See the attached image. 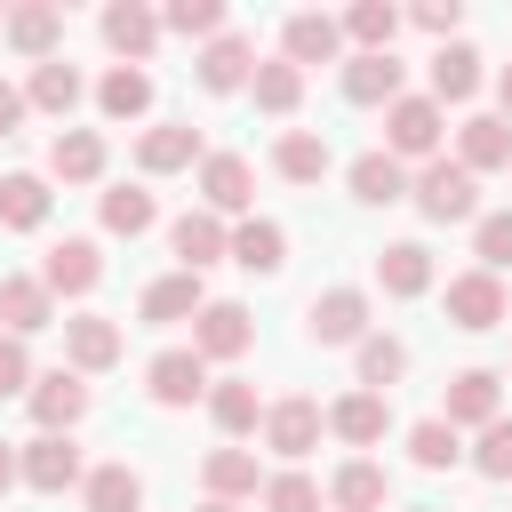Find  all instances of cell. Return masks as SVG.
Instances as JSON below:
<instances>
[{"label":"cell","instance_id":"obj_52","mask_svg":"<svg viewBox=\"0 0 512 512\" xmlns=\"http://www.w3.org/2000/svg\"><path fill=\"white\" fill-rule=\"evenodd\" d=\"M200 512H240V504H216V496H208V504H200Z\"/></svg>","mask_w":512,"mask_h":512},{"label":"cell","instance_id":"obj_4","mask_svg":"<svg viewBox=\"0 0 512 512\" xmlns=\"http://www.w3.org/2000/svg\"><path fill=\"white\" fill-rule=\"evenodd\" d=\"M320 424H328V416H320V400L288 392V400H272V408H264V448L296 464V456H312V448H320Z\"/></svg>","mask_w":512,"mask_h":512},{"label":"cell","instance_id":"obj_10","mask_svg":"<svg viewBox=\"0 0 512 512\" xmlns=\"http://www.w3.org/2000/svg\"><path fill=\"white\" fill-rule=\"evenodd\" d=\"M192 160H208L192 120H160V128L136 136V168H144V176H176V168H192Z\"/></svg>","mask_w":512,"mask_h":512},{"label":"cell","instance_id":"obj_54","mask_svg":"<svg viewBox=\"0 0 512 512\" xmlns=\"http://www.w3.org/2000/svg\"><path fill=\"white\" fill-rule=\"evenodd\" d=\"M416 512H424V504H416Z\"/></svg>","mask_w":512,"mask_h":512},{"label":"cell","instance_id":"obj_15","mask_svg":"<svg viewBox=\"0 0 512 512\" xmlns=\"http://www.w3.org/2000/svg\"><path fill=\"white\" fill-rule=\"evenodd\" d=\"M448 320L472 328V336L496 328V320H504V280H496V272H456V280H448Z\"/></svg>","mask_w":512,"mask_h":512},{"label":"cell","instance_id":"obj_3","mask_svg":"<svg viewBox=\"0 0 512 512\" xmlns=\"http://www.w3.org/2000/svg\"><path fill=\"white\" fill-rule=\"evenodd\" d=\"M16 464H24V488H40V496H64V488H80V480H88V464H80L72 432H40V440H24V448H16Z\"/></svg>","mask_w":512,"mask_h":512},{"label":"cell","instance_id":"obj_32","mask_svg":"<svg viewBox=\"0 0 512 512\" xmlns=\"http://www.w3.org/2000/svg\"><path fill=\"white\" fill-rule=\"evenodd\" d=\"M208 416H216V432H224V440H248V432L264 424V408H256V384H240V376L208 384Z\"/></svg>","mask_w":512,"mask_h":512},{"label":"cell","instance_id":"obj_42","mask_svg":"<svg viewBox=\"0 0 512 512\" xmlns=\"http://www.w3.org/2000/svg\"><path fill=\"white\" fill-rule=\"evenodd\" d=\"M248 88H256V104H264V112H296V104H304V72H296L288 56L256 64V80H248Z\"/></svg>","mask_w":512,"mask_h":512},{"label":"cell","instance_id":"obj_27","mask_svg":"<svg viewBox=\"0 0 512 512\" xmlns=\"http://www.w3.org/2000/svg\"><path fill=\"white\" fill-rule=\"evenodd\" d=\"M376 280H384V296H424L432 288V248L424 240H392L376 256Z\"/></svg>","mask_w":512,"mask_h":512},{"label":"cell","instance_id":"obj_25","mask_svg":"<svg viewBox=\"0 0 512 512\" xmlns=\"http://www.w3.org/2000/svg\"><path fill=\"white\" fill-rule=\"evenodd\" d=\"M8 48L16 56H32V64H48L56 56V40H64V8H8Z\"/></svg>","mask_w":512,"mask_h":512},{"label":"cell","instance_id":"obj_34","mask_svg":"<svg viewBox=\"0 0 512 512\" xmlns=\"http://www.w3.org/2000/svg\"><path fill=\"white\" fill-rule=\"evenodd\" d=\"M384 496H392V488H384V472H376L368 456H352V464L328 480V504H336V512H384Z\"/></svg>","mask_w":512,"mask_h":512},{"label":"cell","instance_id":"obj_39","mask_svg":"<svg viewBox=\"0 0 512 512\" xmlns=\"http://www.w3.org/2000/svg\"><path fill=\"white\" fill-rule=\"evenodd\" d=\"M152 224H160V200H152L144 184H112V192H104V232H128V240H136V232H152Z\"/></svg>","mask_w":512,"mask_h":512},{"label":"cell","instance_id":"obj_49","mask_svg":"<svg viewBox=\"0 0 512 512\" xmlns=\"http://www.w3.org/2000/svg\"><path fill=\"white\" fill-rule=\"evenodd\" d=\"M16 120H24V88L0 80V136H16Z\"/></svg>","mask_w":512,"mask_h":512},{"label":"cell","instance_id":"obj_43","mask_svg":"<svg viewBox=\"0 0 512 512\" xmlns=\"http://www.w3.org/2000/svg\"><path fill=\"white\" fill-rule=\"evenodd\" d=\"M160 24L184 32V40H216V32H224V0H168Z\"/></svg>","mask_w":512,"mask_h":512},{"label":"cell","instance_id":"obj_44","mask_svg":"<svg viewBox=\"0 0 512 512\" xmlns=\"http://www.w3.org/2000/svg\"><path fill=\"white\" fill-rule=\"evenodd\" d=\"M472 248H480V272H504V264H512V208L480 216V224H472Z\"/></svg>","mask_w":512,"mask_h":512},{"label":"cell","instance_id":"obj_2","mask_svg":"<svg viewBox=\"0 0 512 512\" xmlns=\"http://www.w3.org/2000/svg\"><path fill=\"white\" fill-rule=\"evenodd\" d=\"M384 152L392 160H440V104L432 96L384 104Z\"/></svg>","mask_w":512,"mask_h":512},{"label":"cell","instance_id":"obj_28","mask_svg":"<svg viewBox=\"0 0 512 512\" xmlns=\"http://www.w3.org/2000/svg\"><path fill=\"white\" fill-rule=\"evenodd\" d=\"M200 480H208V496H216V504H240V496H256V488H264V472H256V456H248V448H208Z\"/></svg>","mask_w":512,"mask_h":512},{"label":"cell","instance_id":"obj_5","mask_svg":"<svg viewBox=\"0 0 512 512\" xmlns=\"http://www.w3.org/2000/svg\"><path fill=\"white\" fill-rule=\"evenodd\" d=\"M32 424L40 432H72L80 416H88V384H80V368H48V376H32Z\"/></svg>","mask_w":512,"mask_h":512},{"label":"cell","instance_id":"obj_23","mask_svg":"<svg viewBox=\"0 0 512 512\" xmlns=\"http://www.w3.org/2000/svg\"><path fill=\"white\" fill-rule=\"evenodd\" d=\"M344 176H352V200H360V208H392V200H408V168H400L392 152H360Z\"/></svg>","mask_w":512,"mask_h":512},{"label":"cell","instance_id":"obj_26","mask_svg":"<svg viewBox=\"0 0 512 512\" xmlns=\"http://www.w3.org/2000/svg\"><path fill=\"white\" fill-rule=\"evenodd\" d=\"M96 104H104V120H144L152 112V72L144 64H112L96 80Z\"/></svg>","mask_w":512,"mask_h":512},{"label":"cell","instance_id":"obj_24","mask_svg":"<svg viewBox=\"0 0 512 512\" xmlns=\"http://www.w3.org/2000/svg\"><path fill=\"white\" fill-rule=\"evenodd\" d=\"M384 424H392V416H384V392H344V400L328 408V432H336L344 448H376Z\"/></svg>","mask_w":512,"mask_h":512},{"label":"cell","instance_id":"obj_47","mask_svg":"<svg viewBox=\"0 0 512 512\" xmlns=\"http://www.w3.org/2000/svg\"><path fill=\"white\" fill-rule=\"evenodd\" d=\"M8 392H32V352H24V336H0V400Z\"/></svg>","mask_w":512,"mask_h":512},{"label":"cell","instance_id":"obj_18","mask_svg":"<svg viewBox=\"0 0 512 512\" xmlns=\"http://www.w3.org/2000/svg\"><path fill=\"white\" fill-rule=\"evenodd\" d=\"M456 160L480 176V168H512V120L504 112H472L464 128H456Z\"/></svg>","mask_w":512,"mask_h":512},{"label":"cell","instance_id":"obj_41","mask_svg":"<svg viewBox=\"0 0 512 512\" xmlns=\"http://www.w3.org/2000/svg\"><path fill=\"white\" fill-rule=\"evenodd\" d=\"M408 456H416L424 472H448V464L464 456V440H456L448 416H424V424H408Z\"/></svg>","mask_w":512,"mask_h":512},{"label":"cell","instance_id":"obj_48","mask_svg":"<svg viewBox=\"0 0 512 512\" xmlns=\"http://www.w3.org/2000/svg\"><path fill=\"white\" fill-rule=\"evenodd\" d=\"M416 24H424V32L440 40V48H448V32L464 24V8H456V0H416Z\"/></svg>","mask_w":512,"mask_h":512},{"label":"cell","instance_id":"obj_36","mask_svg":"<svg viewBox=\"0 0 512 512\" xmlns=\"http://www.w3.org/2000/svg\"><path fill=\"white\" fill-rule=\"evenodd\" d=\"M24 104H40V112H72L80 104V72L64 64V56H48V64H32V80H24Z\"/></svg>","mask_w":512,"mask_h":512},{"label":"cell","instance_id":"obj_17","mask_svg":"<svg viewBox=\"0 0 512 512\" xmlns=\"http://www.w3.org/2000/svg\"><path fill=\"white\" fill-rule=\"evenodd\" d=\"M64 360H72L80 376L112 368V360H120V320H104V312H80V320H64Z\"/></svg>","mask_w":512,"mask_h":512},{"label":"cell","instance_id":"obj_9","mask_svg":"<svg viewBox=\"0 0 512 512\" xmlns=\"http://www.w3.org/2000/svg\"><path fill=\"white\" fill-rule=\"evenodd\" d=\"M248 336H256V320H248L240 304H224V296H208L200 320H192V352H200V360H240Z\"/></svg>","mask_w":512,"mask_h":512},{"label":"cell","instance_id":"obj_37","mask_svg":"<svg viewBox=\"0 0 512 512\" xmlns=\"http://www.w3.org/2000/svg\"><path fill=\"white\" fill-rule=\"evenodd\" d=\"M272 168H280L288 184H320V176H328V144H320L312 128H288V136L272 144Z\"/></svg>","mask_w":512,"mask_h":512},{"label":"cell","instance_id":"obj_16","mask_svg":"<svg viewBox=\"0 0 512 512\" xmlns=\"http://www.w3.org/2000/svg\"><path fill=\"white\" fill-rule=\"evenodd\" d=\"M48 320H56V296L40 288V272H32V280L8 272V280H0V336H40Z\"/></svg>","mask_w":512,"mask_h":512},{"label":"cell","instance_id":"obj_8","mask_svg":"<svg viewBox=\"0 0 512 512\" xmlns=\"http://www.w3.org/2000/svg\"><path fill=\"white\" fill-rule=\"evenodd\" d=\"M304 328H312V344H360V336H368V288H328V296H312Z\"/></svg>","mask_w":512,"mask_h":512},{"label":"cell","instance_id":"obj_7","mask_svg":"<svg viewBox=\"0 0 512 512\" xmlns=\"http://www.w3.org/2000/svg\"><path fill=\"white\" fill-rule=\"evenodd\" d=\"M104 280V248L96 240H56L48 256H40V288L48 296H88Z\"/></svg>","mask_w":512,"mask_h":512},{"label":"cell","instance_id":"obj_14","mask_svg":"<svg viewBox=\"0 0 512 512\" xmlns=\"http://www.w3.org/2000/svg\"><path fill=\"white\" fill-rule=\"evenodd\" d=\"M168 248L184 256V272H208L216 256H232V232H224V216H208V208H184V216L168 224Z\"/></svg>","mask_w":512,"mask_h":512},{"label":"cell","instance_id":"obj_45","mask_svg":"<svg viewBox=\"0 0 512 512\" xmlns=\"http://www.w3.org/2000/svg\"><path fill=\"white\" fill-rule=\"evenodd\" d=\"M264 512H320V480H312V472H280V480H264Z\"/></svg>","mask_w":512,"mask_h":512},{"label":"cell","instance_id":"obj_46","mask_svg":"<svg viewBox=\"0 0 512 512\" xmlns=\"http://www.w3.org/2000/svg\"><path fill=\"white\" fill-rule=\"evenodd\" d=\"M472 464H480L488 480H512V416H496V424L480 432V448H472Z\"/></svg>","mask_w":512,"mask_h":512},{"label":"cell","instance_id":"obj_40","mask_svg":"<svg viewBox=\"0 0 512 512\" xmlns=\"http://www.w3.org/2000/svg\"><path fill=\"white\" fill-rule=\"evenodd\" d=\"M408 376V344L400 336H360V392H392Z\"/></svg>","mask_w":512,"mask_h":512},{"label":"cell","instance_id":"obj_12","mask_svg":"<svg viewBox=\"0 0 512 512\" xmlns=\"http://www.w3.org/2000/svg\"><path fill=\"white\" fill-rule=\"evenodd\" d=\"M144 384H152L160 408H192V400L208 392V360H200L192 344H176V352H160V360L144 368Z\"/></svg>","mask_w":512,"mask_h":512},{"label":"cell","instance_id":"obj_1","mask_svg":"<svg viewBox=\"0 0 512 512\" xmlns=\"http://www.w3.org/2000/svg\"><path fill=\"white\" fill-rule=\"evenodd\" d=\"M408 200H416L432 224H480V176H472L464 160H424L416 184H408Z\"/></svg>","mask_w":512,"mask_h":512},{"label":"cell","instance_id":"obj_20","mask_svg":"<svg viewBox=\"0 0 512 512\" xmlns=\"http://www.w3.org/2000/svg\"><path fill=\"white\" fill-rule=\"evenodd\" d=\"M248 80H256V48H248L240 32H216V40L200 48V88L232 96V88H248Z\"/></svg>","mask_w":512,"mask_h":512},{"label":"cell","instance_id":"obj_31","mask_svg":"<svg viewBox=\"0 0 512 512\" xmlns=\"http://www.w3.org/2000/svg\"><path fill=\"white\" fill-rule=\"evenodd\" d=\"M232 264H240V272H280V264H288V232H280L272 216H248V224L232 232Z\"/></svg>","mask_w":512,"mask_h":512},{"label":"cell","instance_id":"obj_30","mask_svg":"<svg viewBox=\"0 0 512 512\" xmlns=\"http://www.w3.org/2000/svg\"><path fill=\"white\" fill-rule=\"evenodd\" d=\"M472 88H480V48H464V40L432 48V104H464Z\"/></svg>","mask_w":512,"mask_h":512},{"label":"cell","instance_id":"obj_50","mask_svg":"<svg viewBox=\"0 0 512 512\" xmlns=\"http://www.w3.org/2000/svg\"><path fill=\"white\" fill-rule=\"evenodd\" d=\"M8 480H24V464H16V448L0 440V496H8Z\"/></svg>","mask_w":512,"mask_h":512},{"label":"cell","instance_id":"obj_13","mask_svg":"<svg viewBox=\"0 0 512 512\" xmlns=\"http://www.w3.org/2000/svg\"><path fill=\"white\" fill-rule=\"evenodd\" d=\"M496 384H504L496 368H464V376H448V408H440V416H448L456 432H464V424L488 432V424L504 416V392H496Z\"/></svg>","mask_w":512,"mask_h":512},{"label":"cell","instance_id":"obj_53","mask_svg":"<svg viewBox=\"0 0 512 512\" xmlns=\"http://www.w3.org/2000/svg\"><path fill=\"white\" fill-rule=\"evenodd\" d=\"M0 24H8V16H0Z\"/></svg>","mask_w":512,"mask_h":512},{"label":"cell","instance_id":"obj_51","mask_svg":"<svg viewBox=\"0 0 512 512\" xmlns=\"http://www.w3.org/2000/svg\"><path fill=\"white\" fill-rule=\"evenodd\" d=\"M496 104H504V120H512V64L496 72Z\"/></svg>","mask_w":512,"mask_h":512},{"label":"cell","instance_id":"obj_22","mask_svg":"<svg viewBox=\"0 0 512 512\" xmlns=\"http://www.w3.org/2000/svg\"><path fill=\"white\" fill-rule=\"evenodd\" d=\"M48 176H56V184H96V176H104V136H96V128H64V136L48 144Z\"/></svg>","mask_w":512,"mask_h":512},{"label":"cell","instance_id":"obj_6","mask_svg":"<svg viewBox=\"0 0 512 512\" xmlns=\"http://www.w3.org/2000/svg\"><path fill=\"white\" fill-rule=\"evenodd\" d=\"M336 48H344V16H320V8H296L288 24H280V56L304 72V64H336Z\"/></svg>","mask_w":512,"mask_h":512},{"label":"cell","instance_id":"obj_35","mask_svg":"<svg viewBox=\"0 0 512 512\" xmlns=\"http://www.w3.org/2000/svg\"><path fill=\"white\" fill-rule=\"evenodd\" d=\"M392 32H400V8L392 0H352L344 8V40H360V56H384Z\"/></svg>","mask_w":512,"mask_h":512},{"label":"cell","instance_id":"obj_33","mask_svg":"<svg viewBox=\"0 0 512 512\" xmlns=\"http://www.w3.org/2000/svg\"><path fill=\"white\" fill-rule=\"evenodd\" d=\"M80 504H88V512H144V480H136L128 464H96V472L80 480Z\"/></svg>","mask_w":512,"mask_h":512},{"label":"cell","instance_id":"obj_29","mask_svg":"<svg viewBox=\"0 0 512 512\" xmlns=\"http://www.w3.org/2000/svg\"><path fill=\"white\" fill-rule=\"evenodd\" d=\"M344 96L352 104H400V56L384 48V56H352L344 64Z\"/></svg>","mask_w":512,"mask_h":512},{"label":"cell","instance_id":"obj_19","mask_svg":"<svg viewBox=\"0 0 512 512\" xmlns=\"http://www.w3.org/2000/svg\"><path fill=\"white\" fill-rule=\"evenodd\" d=\"M152 40H160V16H152L144 0H112V8H104V48H112V56L144 64V56H152Z\"/></svg>","mask_w":512,"mask_h":512},{"label":"cell","instance_id":"obj_21","mask_svg":"<svg viewBox=\"0 0 512 512\" xmlns=\"http://www.w3.org/2000/svg\"><path fill=\"white\" fill-rule=\"evenodd\" d=\"M200 304H208V296H200V272H160L136 312H144L152 328H176V320H200Z\"/></svg>","mask_w":512,"mask_h":512},{"label":"cell","instance_id":"obj_11","mask_svg":"<svg viewBox=\"0 0 512 512\" xmlns=\"http://www.w3.org/2000/svg\"><path fill=\"white\" fill-rule=\"evenodd\" d=\"M200 200H208V216H240L256 200V168L240 152H208L200 160Z\"/></svg>","mask_w":512,"mask_h":512},{"label":"cell","instance_id":"obj_38","mask_svg":"<svg viewBox=\"0 0 512 512\" xmlns=\"http://www.w3.org/2000/svg\"><path fill=\"white\" fill-rule=\"evenodd\" d=\"M0 224L8 232H40L48 224V184L40 176H0Z\"/></svg>","mask_w":512,"mask_h":512}]
</instances>
